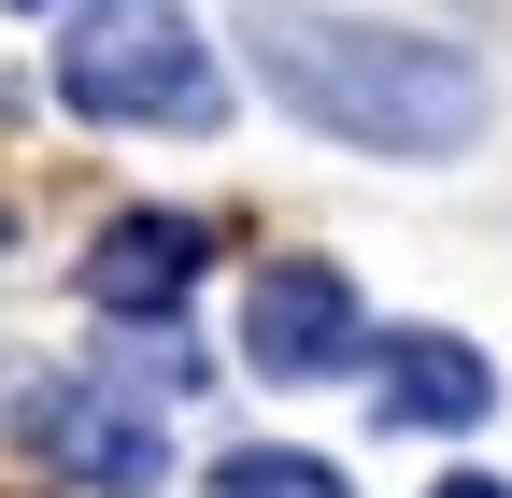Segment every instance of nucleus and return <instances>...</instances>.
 Returning <instances> with one entry per match:
<instances>
[{
  "label": "nucleus",
  "mask_w": 512,
  "mask_h": 498,
  "mask_svg": "<svg viewBox=\"0 0 512 498\" xmlns=\"http://www.w3.org/2000/svg\"><path fill=\"white\" fill-rule=\"evenodd\" d=\"M15 427H29L43 470H72V484H100V498H157V470H171L157 413L128 399V385H29Z\"/></svg>",
  "instance_id": "nucleus-3"
},
{
  "label": "nucleus",
  "mask_w": 512,
  "mask_h": 498,
  "mask_svg": "<svg viewBox=\"0 0 512 498\" xmlns=\"http://www.w3.org/2000/svg\"><path fill=\"white\" fill-rule=\"evenodd\" d=\"M242 57L299 129H328L356 157H456L484 129V72L427 29H370V15H299V0H256Z\"/></svg>",
  "instance_id": "nucleus-1"
},
{
  "label": "nucleus",
  "mask_w": 512,
  "mask_h": 498,
  "mask_svg": "<svg viewBox=\"0 0 512 498\" xmlns=\"http://www.w3.org/2000/svg\"><path fill=\"white\" fill-rule=\"evenodd\" d=\"M484 356L456 342V328H399L384 342V427H484Z\"/></svg>",
  "instance_id": "nucleus-6"
},
{
  "label": "nucleus",
  "mask_w": 512,
  "mask_h": 498,
  "mask_svg": "<svg viewBox=\"0 0 512 498\" xmlns=\"http://www.w3.org/2000/svg\"><path fill=\"white\" fill-rule=\"evenodd\" d=\"M200 271H214V228H200V214H114V228L86 242V299L128 314V328L185 314V285H200Z\"/></svg>",
  "instance_id": "nucleus-5"
},
{
  "label": "nucleus",
  "mask_w": 512,
  "mask_h": 498,
  "mask_svg": "<svg viewBox=\"0 0 512 498\" xmlns=\"http://www.w3.org/2000/svg\"><path fill=\"white\" fill-rule=\"evenodd\" d=\"M427 498H512V484H484V470H456V484H427Z\"/></svg>",
  "instance_id": "nucleus-8"
},
{
  "label": "nucleus",
  "mask_w": 512,
  "mask_h": 498,
  "mask_svg": "<svg viewBox=\"0 0 512 498\" xmlns=\"http://www.w3.org/2000/svg\"><path fill=\"white\" fill-rule=\"evenodd\" d=\"M214 498H356L328 456H285V442H256V456H228L214 470Z\"/></svg>",
  "instance_id": "nucleus-7"
},
{
  "label": "nucleus",
  "mask_w": 512,
  "mask_h": 498,
  "mask_svg": "<svg viewBox=\"0 0 512 498\" xmlns=\"http://www.w3.org/2000/svg\"><path fill=\"white\" fill-rule=\"evenodd\" d=\"M57 100L100 114V129H214L228 72H214V43L185 29V0H86L72 29H57Z\"/></svg>",
  "instance_id": "nucleus-2"
},
{
  "label": "nucleus",
  "mask_w": 512,
  "mask_h": 498,
  "mask_svg": "<svg viewBox=\"0 0 512 498\" xmlns=\"http://www.w3.org/2000/svg\"><path fill=\"white\" fill-rule=\"evenodd\" d=\"M356 342H370V328H356V271L285 257V271L242 285V370H256V385H328Z\"/></svg>",
  "instance_id": "nucleus-4"
}]
</instances>
